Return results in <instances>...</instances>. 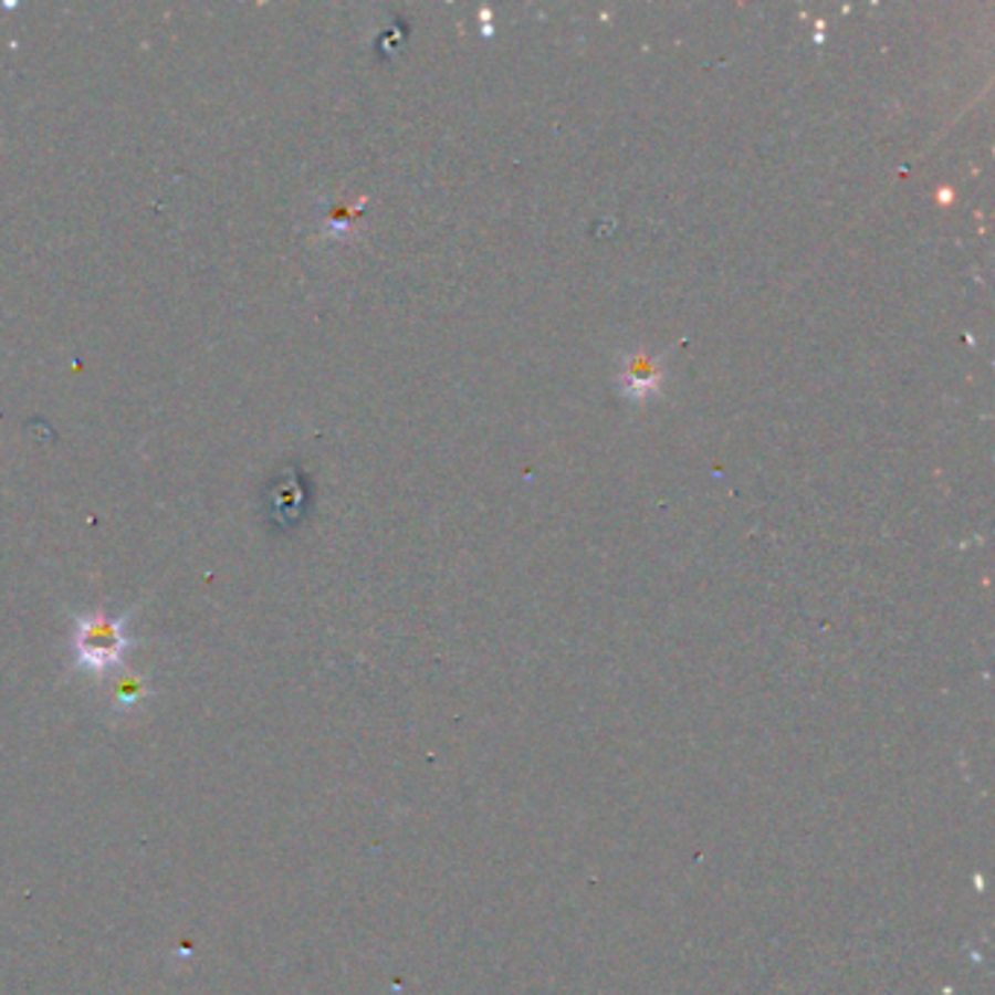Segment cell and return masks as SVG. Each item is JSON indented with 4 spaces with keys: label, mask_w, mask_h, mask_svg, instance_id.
Wrapping results in <instances>:
<instances>
[{
    "label": "cell",
    "mask_w": 995,
    "mask_h": 995,
    "mask_svg": "<svg viewBox=\"0 0 995 995\" xmlns=\"http://www.w3.org/2000/svg\"><path fill=\"white\" fill-rule=\"evenodd\" d=\"M132 640L123 631V619L106 614H85L73 625V654L91 674H106L123 663Z\"/></svg>",
    "instance_id": "6da1fadb"
},
{
    "label": "cell",
    "mask_w": 995,
    "mask_h": 995,
    "mask_svg": "<svg viewBox=\"0 0 995 995\" xmlns=\"http://www.w3.org/2000/svg\"><path fill=\"white\" fill-rule=\"evenodd\" d=\"M146 695V683L140 678H121L114 683V704L117 706H126V704H135L140 698Z\"/></svg>",
    "instance_id": "7a4b0ae2"
}]
</instances>
